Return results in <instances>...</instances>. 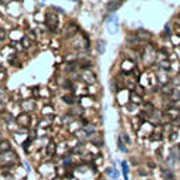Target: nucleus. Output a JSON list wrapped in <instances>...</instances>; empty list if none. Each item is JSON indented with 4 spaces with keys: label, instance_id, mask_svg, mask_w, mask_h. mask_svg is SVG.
Segmentation results:
<instances>
[{
    "label": "nucleus",
    "instance_id": "1",
    "mask_svg": "<svg viewBox=\"0 0 180 180\" xmlns=\"http://www.w3.org/2000/svg\"><path fill=\"white\" fill-rule=\"evenodd\" d=\"M105 24H106V29L109 30V33L115 34L118 31V29H119V26H118V16H116V14H111V16L106 18Z\"/></svg>",
    "mask_w": 180,
    "mask_h": 180
},
{
    "label": "nucleus",
    "instance_id": "2",
    "mask_svg": "<svg viewBox=\"0 0 180 180\" xmlns=\"http://www.w3.org/2000/svg\"><path fill=\"white\" fill-rule=\"evenodd\" d=\"M30 121H31L30 114L23 112L20 116H17V123H18L20 126H24V128H26V126H29V125H30Z\"/></svg>",
    "mask_w": 180,
    "mask_h": 180
},
{
    "label": "nucleus",
    "instance_id": "3",
    "mask_svg": "<svg viewBox=\"0 0 180 180\" xmlns=\"http://www.w3.org/2000/svg\"><path fill=\"white\" fill-rule=\"evenodd\" d=\"M46 18H47V24H48L50 29H54V27L58 24V18H57L55 14L52 16V13H47V14H46Z\"/></svg>",
    "mask_w": 180,
    "mask_h": 180
},
{
    "label": "nucleus",
    "instance_id": "4",
    "mask_svg": "<svg viewBox=\"0 0 180 180\" xmlns=\"http://www.w3.org/2000/svg\"><path fill=\"white\" fill-rule=\"evenodd\" d=\"M21 108H23V111L26 112V114H29V112H31V109L34 108V104L31 101H21Z\"/></svg>",
    "mask_w": 180,
    "mask_h": 180
},
{
    "label": "nucleus",
    "instance_id": "5",
    "mask_svg": "<svg viewBox=\"0 0 180 180\" xmlns=\"http://www.w3.org/2000/svg\"><path fill=\"white\" fill-rule=\"evenodd\" d=\"M84 80L88 82V84H94V82L97 81V78H95V75L91 72V71H87V72H84Z\"/></svg>",
    "mask_w": 180,
    "mask_h": 180
},
{
    "label": "nucleus",
    "instance_id": "6",
    "mask_svg": "<svg viewBox=\"0 0 180 180\" xmlns=\"http://www.w3.org/2000/svg\"><path fill=\"white\" fill-rule=\"evenodd\" d=\"M122 6V1H109L108 4H106V9L109 10V12H115L118 7H121Z\"/></svg>",
    "mask_w": 180,
    "mask_h": 180
},
{
    "label": "nucleus",
    "instance_id": "7",
    "mask_svg": "<svg viewBox=\"0 0 180 180\" xmlns=\"http://www.w3.org/2000/svg\"><path fill=\"white\" fill-rule=\"evenodd\" d=\"M162 176H163L166 180H173V179H175L173 172H170L169 169H162Z\"/></svg>",
    "mask_w": 180,
    "mask_h": 180
},
{
    "label": "nucleus",
    "instance_id": "8",
    "mask_svg": "<svg viewBox=\"0 0 180 180\" xmlns=\"http://www.w3.org/2000/svg\"><path fill=\"white\" fill-rule=\"evenodd\" d=\"M10 150V143L6 142V140H1L0 142V153H6Z\"/></svg>",
    "mask_w": 180,
    "mask_h": 180
},
{
    "label": "nucleus",
    "instance_id": "9",
    "mask_svg": "<svg viewBox=\"0 0 180 180\" xmlns=\"http://www.w3.org/2000/svg\"><path fill=\"white\" fill-rule=\"evenodd\" d=\"M97 50H98L99 54H104V52H105V50H106V43H105L104 40L98 41V44H97Z\"/></svg>",
    "mask_w": 180,
    "mask_h": 180
},
{
    "label": "nucleus",
    "instance_id": "10",
    "mask_svg": "<svg viewBox=\"0 0 180 180\" xmlns=\"http://www.w3.org/2000/svg\"><path fill=\"white\" fill-rule=\"evenodd\" d=\"M105 172H106V175H108V176H111V177H114V179H118V176H119V173L115 170L114 167H108Z\"/></svg>",
    "mask_w": 180,
    "mask_h": 180
},
{
    "label": "nucleus",
    "instance_id": "11",
    "mask_svg": "<svg viewBox=\"0 0 180 180\" xmlns=\"http://www.w3.org/2000/svg\"><path fill=\"white\" fill-rule=\"evenodd\" d=\"M136 37H138L139 40H140V38H143V40H149V38H150V34L147 33V31H145V30H140V31H138Z\"/></svg>",
    "mask_w": 180,
    "mask_h": 180
},
{
    "label": "nucleus",
    "instance_id": "12",
    "mask_svg": "<svg viewBox=\"0 0 180 180\" xmlns=\"http://www.w3.org/2000/svg\"><path fill=\"white\" fill-rule=\"evenodd\" d=\"M122 170H123V177H125V180H128V172H129V169H128V163H126V162H122Z\"/></svg>",
    "mask_w": 180,
    "mask_h": 180
},
{
    "label": "nucleus",
    "instance_id": "13",
    "mask_svg": "<svg viewBox=\"0 0 180 180\" xmlns=\"http://www.w3.org/2000/svg\"><path fill=\"white\" fill-rule=\"evenodd\" d=\"M131 99L135 102V104H140V102H142V97H140V95H136V94H132Z\"/></svg>",
    "mask_w": 180,
    "mask_h": 180
},
{
    "label": "nucleus",
    "instance_id": "14",
    "mask_svg": "<svg viewBox=\"0 0 180 180\" xmlns=\"http://www.w3.org/2000/svg\"><path fill=\"white\" fill-rule=\"evenodd\" d=\"M63 101H64L65 104H70V105H71V104L75 102V98H74V97H70V95H65V97L63 98Z\"/></svg>",
    "mask_w": 180,
    "mask_h": 180
},
{
    "label": "nucleus",
    "instance_id": "15",
    "mask_svg": "<svg viewBox=\"0 0 180 180\" xmlns=\"http://www.w3.org/2000/svg\"><path fill=\"white\" fill-rule=\"evenodd\" d=\"M162 92H163V94H173V88H170V87L164 85L163 88H162Z\"/></svg>",
    "mask_w": 180,
    "mask_h": 180
},
{
    "label": "nucleus",
    "instance_id": "16",
    "mask_svg": "<svg viewBox=\"0 0 180 180\" xmlns=\"http://www.w3.org/2000/svg\"><path fill=\"white\" fill-rule=\"evenodd\" d=\"M118 147H119V150H122V152H128V149L123 146V142L121 140V138H119V140H118Z\"/></svg>",
    "mask_w": 180,
    "mask_h": 180
},
{
    "label": "nucleus",
    "instance_id": "17",
    "mask_svg": "<svg viewBox=\"0 0 180 180\" xmlns=\"http://www.w3.org/2000/svg\"><path fill=\"white\" fill-rule=\"evenodd\" d=\"M3 118H4V121H6L7 123L13 121V116H12V115H10V114H4V115H3Z\"/></svg>",
    "mask_w": 180,
    "mask_h": 180
},
{
    "label": "nucleus",
    "instance_id": "18",
    "mask_svg": "<svg viewBox=\"0 0 180 180\" xmlns=\"http://www.w3.org/2000/svg\"><path fill=\"white\" fill-rule=\"evenodd\" d=\"M52 150H55V145H54V143H50V146H48V153L50 155L52 153Z\"/></svg>",
    "mask_w": 180,
    "mask_h": 180
},
{
    "label": "nucleus",
    "instance_id": "19",
    "mask_svg": "<svg viewBox=\"0 0 180 180\" xmlns=\"http://www.w3.org/2000/svg\"><path fill=\"white\" fill-rule=\"evenodd\" d=\"M160 67L164 68V70H169V63H167V61H163V63H160Z\"/></svg>",
    "mask_w": 180,
    "mask_h": 180
},
{
    "label": "nucleus",
    "instance_id": "20",
    "mask_svg": "<svg viewBox=\"0 0 180 180\" xmlns=\"http://www.w3.org/2000/svg\"><path fill=\"white\" fill-rule=\"evenodd\" d=\"M23 46H24L26 48L30 46V43H29V40H27V38H23Z\"/></svg>",
    "mask_w": 180,
    "mask_h": 180
},
{
    "label": "nucleus",
    "instance_id": "21",
    "mask_svg": "<svg viewBox=\"0 0 180 180\" xmlns=\"http://www.w3.org/2000/svg\"><path fill=\"white\" fill-rule=\"evenodd\" d=\"M121 139H125V142H126V143H129V138H128L125 133H122V135H121Z\"/></svg>",
    "mask_w": 180,
    "mask_h": 180
},
{
    "label": "nucleus",
    "instance_id": "22",
    "mask_svg": "<svg viewBox=\"0 0 180 180\" xmlns=\"http://www.w3.org/2000/svg\"><path fill=\"white\" fill-rule=\"evenodd\" d=\"M4 37H6V31H4V30H1V29H0V40H3V38H4Z\"/></svg>",
    "mask_w": 180,
    "mask_h": 180
},
{
    "label": "nucleus",
    "instance_id": "23",
    "mask_svg": "<svg viewBox=\"0 0 180 180\" xmlns=\"http://www.w3.org/2000/svg\"><path fill=\"white\" fill-rule=\"evenodd\" d=\"M52 9H55L57 12H60V13H63V9H61V7H58V6H54Z\"/></svg>",
    "mask_w": 180,
    "mask_h": 180
},
{
    "label": "nucleus",
    "instance_id": "24",
    "mask_svg": "<svg viewBox=\"0 0 180 180\" xmlns=\"http://www.w3.org/2000/svg\"><path fill=\"white\" fill-rule=\"evenodd\" d=\"M149 166H150V167L153 169V167H155V163H153V162H149Z\"/></svg>",
    "mask_w": 180,
    "mask_h": 180
},
{
    "label": "nucleus",
    "instance_id": "25",
    "mask_svg": "<svg viewBox=\"0 0 180 180\" xmlns=\"http://www.w3.org/2000/svg\"><path fill=\"white\" fill-rule=\"evenodd\" d=\"M0 140H1V136H0Z\"/></svg>",
    "mask_w": 180,
    "mask_h": 180
},
{
    "label": "nucleus",
    "instance_id": "26",
    "mask_svg": "<svg viewBox=\"0 0 180 180\" xmlns=\"http://www.w3.org/2000/svg\"><path fill=\"white\" fill-rule=\"evenodd\" d=\"M57 180H58V179H57Z\"/></svg>",
    "mask_w": 180,
    "mask_h": 180
}]
</instances>
